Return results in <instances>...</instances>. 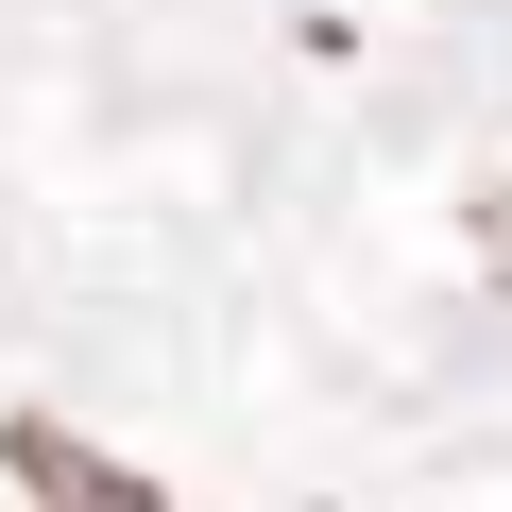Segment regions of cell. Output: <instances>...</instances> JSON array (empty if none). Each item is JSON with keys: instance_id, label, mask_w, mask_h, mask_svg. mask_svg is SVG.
Returning a JSON list of instances; mask_svg holds the SVG:
<instances>
[{"instance_id": "obj_1", "label": "cell", "mask_w": 512, "mask_h": 512, "mask_svg": "<svg viewBox=\"0 0 512 512\" xmlns=\"http://www.w3.org/2000/svg\"><path fill=\"white\" fill-rule=\"evenodd\" d=\"M0 461H18L35 495H137V478H120V461H86L69 427H18V444H0Z\"/></svg>"}, {"instance_id": "obj_2", "label": "cell", "mask_w": 512, "mask_h": 512, "mask_svg": "<svg viewBox=\"0 0 512 512\" xmlns=\"http://www.w3.org/2000/svg\"><path fill=\"white\" fill-rule=\"evenodd\" d=\"M495 256H512V222H495Z\"/></svg>"}]
</instances>
